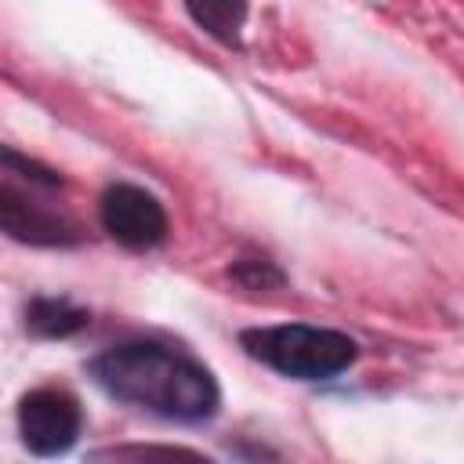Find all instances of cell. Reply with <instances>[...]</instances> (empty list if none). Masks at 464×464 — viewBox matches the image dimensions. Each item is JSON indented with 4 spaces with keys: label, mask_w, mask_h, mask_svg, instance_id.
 Here are the masks:
<instances>
[{
    "label": "cell",
    "mask_w": 464,
    "mask_h": 464,
    "mask_svg": "<svg viewBox=\"0 0 464 464\" xmlns=\"http://www.w3.org/2000/svg\"><path fill=\"white\" fill-rule=\"evenodd\" d=\"M80 420L76 399L62 388H36L18 402V431L36 457L65 453L80 435Z\"/></svg>",
    "instance_id": "obj_3"
},
{
    "label": "cell",
    "mask_w": 464,
    "mask_h": 464,
    "mask_svg": "<svg viewBox=\"0 0 464 464\" xmlns=\"http://www.w3.org/2000/svg\"><path fill=\"white\" fill-rule=\"evenodd\" d=\"M25 315H29V326L44 337H69L87 323V312H80L58 297H36Z\"/></svg>",
    "instance_id": "obj_7"
},
{
    "label": "cell",
    "mask_w": 464,
    "mask_h": 464,
    "mask_svg": "<svg viewBox=\"0 0 464 464\" xmlns=\"http://www.w3.org/2000/svg\"><path fill=\"white\" fill-rule=\"evenodd\" d=\"M102 225L116 243L130 250H149L167 236V214L160 199L127 181L109 185L102 192Z\"/></svg>",
    "instance_id": "obj_4"
},
{
    "label": "cell",
    "mask_w": 464,
    "mask_h": 464,
    "mask_svg": "<svg viewBox=\"0 0 464 464\" xmlns=\"http://www.w3.org/2000/svg\"><path fill=\"white\" fill-rule=\"evenodd\" d=\"M91 377L112 399L167 420H207L221 402L218 381L203 362L156 341H127L102 352L91 362Z\"/></svg>",
    "instance_id": "obj_1"
},
{
    "label": "cell",
    "mask_w": 464,
    "mask_h": 464,
    "mask_svg": "<svg viewBox=\"0 0 464 464\" xmlns=\"http://www.w3.org/2000/svg\"><path fill=\"white\" fill-rule=\"evenodd\" d=\"M94 464H214L185 446H112L94 453Z\"/></svg>",
    "instance_id": "obj_6"
},
{
    "label": "cell",
    "mask_w": 464,
    "mask_h": 464,
    "mask_svg": "<svg viewBox=\"0 0 464 464\" xmlns=\"http://www.w3.org/2000/svg\"><path fill=\"white\" fill-rule=\"evenodd\" d=\"M243 348L294 381H326L355 362V341L326 326H261L243 334Z\"/></svg>",
    "instance_id": "obj_2"
},
{
    "label": "cell",
    "mask_w": 464,
    "mask_h": 464,
    "mask_svg": "<svg viewBox=\"0 0 464 464\" xmlns=\"http://www.w3.org/2000/svg\"><path fill=\"white\" fill-rule=\"evenodd\" d=\"M188 14L207 29V33H214V36H221V40H236V29H239V22H243V14H246V7H239V4H196V7H188Z\"/></svg>",
    "instance_id": "obj_8"
},
{
    "label": "cell",
    "mask_w": 464,
    "mask_h": 464,
    "mask_svg": "<svg viewBox=\"0 0 464 464\" xmlns=\"http://www.w3.org/2000/svg\"><path fill=\"white\" fill-rule=\"evenodd\" d=\"M0 221L14 239H25V243H72V228L65 225V218L29 207L11 188L0 192Z\"/></svg>",
    "instance_id": "obj_5"
}]
</instances>
